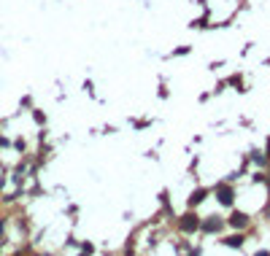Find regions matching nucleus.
<instances>
[{
  "label": "nucleus",
  "instance_id": "obj_12",
  "mask_svg": "<svg viewBox=\"0 0 270 256\" xmlns=\"http://www.w3.org/2000/svg\"><path fill=\"white\" fill-rule=\"evenodd\" d=\"M268 159H270V138H268Z\"/></svg>",
  "mask_w": 270,
  "mask_h": 256
},
{
  "label": "nucleus",
  "instance_id": "obj_1",
  "mask_svg": "<svg viewBox=\"0 0 270 256\" xmlns=\"http://www.w3.org/2000/svg\"><path fill=\"white\" fill-rule=\"evenodd\" d=\"M179 229H181V232H187V235H192V232H197V229H200V219H197L194 213L181 216V219H179Z\"/></svg>",
  "mask_w": 270,
  "mask_h": 256
},
{
  "label": "nucleus",
  "instance_id": "obj_3",
  "mask_svg": "<svg viewBox=\"0 0 270 256\" xmlns=\"http://www.w3.org/2000/svg\"><path fill=\"white\" fill-rule=\"evenodd\" d=\"M227 224L232 226V229H243V226H249V216H246V213H232Z\"/></svg>",
  "mask_w": 270,
  "mask_h": 256
},
{
  "label": "nucleus",
  "instance_id": "obj_10",
  "mask_svg": "<svg viewBox=\"0 0 270 256\" xmlns=\"http://www.w3.org/2000/svg\"><path fill=\"white\" fill-rule=\"evenodd\" d=\"M257 256H270V251H260V254H257Z\"/></svg>",
  "mask_w": 270,
  "mask_h": 256
},
{
  "label": "nucleus",
  "instance_id": "obj_6",
  "mask_svg": "<svg viewBox=\"0 0 270 256\" xmlns=\"http://www.w3.org/2000/svg\"><path fill=\"white\" fill-rule=\"evenodd\" d=\"M205 194H208V189H197V192H192V197H189V205H200L205 200Z\"/></svg>",
  "mask_w": 270,
  "mask_h": 256
},
{
  "label": "nucleus",
  "instance_id": "obj_5",
  "mask_svg": "<svg viewBox=\"0 0 270 256\" xmlns=\"http://www.w3.org/2000/svg\"><path fill=\"white\" fill-rule=\"evenodd\" d=\"M243 240H246L243 235H232V237H225V246H230V248H240V246H243Z\"/></svg>",
  "mask_w": 270,
  "mask_h": 256
},
{
  "label": "nucleus",
  "instance_id": "obj_2",
  "mask_svg": "<svg viewBox=\"0 0 270 256\" xmlns=\"http://www.w3.org/2000/svg\"><path fill=\"white\" fill-rule=\"evenodd\" d=\"M216 197H219V202H222V205H227V208H230V205H232V197H235V192L230 189V184H227V181H222V184H216Z\"/></svg>",
  "mask_w": 270,
  "mask_h": 256
},
{
  "label": "nucleus",
  "instance_id": "obj_8",
  "mask_svg": "<svg viewBox=\"0 0 270 256\" xmlns=\"http://www.w3.org/2000/svg\"><path fill=\"white\" fill-rule=\"evenodd\" d=\"M187 51H189V46H181V49H176L173 54H176V57H181V54H187Z\"/></svg>",
  "mask_w": 270,
  "mask_h": 256
},
{
  "label": "nucleus",
  "instance_id": "obj_7",
  "mask_svg": "<svg viewBox=\"0 0 270 256\" xmlns=\"http://www.w3.org/2000/svg\"><path fill=\"white\" fill-rule=\"evenodd\" d=\"M251 159H254L257 164H265V162H268V157H262L260 151H254V154H251Z\"/></svg>",
  "mask_w": 270,
  "mask_h": 256
},
{
  "label": "nucleus",
  "instance_id": "obj_4",
  "mask_svg": "<svg viewBox=\"0 0 270 256\" xmlns=\"http://www.w3.org/2000/svg\"><path fill=\"white\" fill-rule=\"evenodd\" d=\"M200 229H203V232H219L222 229V221H216V219L200 221Z\"/></svg>",
  "mask_w": 270,
  "mask_h": 256
},
{
  "label": "nucleus",
  "instance_id": "obj_9",
  "mask_svg": "<svg viewBox=\"0 0 270 256\" xmlns=\"http://www.w3.org/2000/svg\"><path fill=\"white\" fill-rule=\"evenodd\" d=\"M3 232H5V221H0V235H3Z\"/></svg>",
  "mask_w": 270,
  "mask_h": 256
},
{
  "label": "nucleus",
  "instance_id": "obj_11",
  "mask_svg": "<svg viewBox=\"0 0 270 256\" xmlns=\"http://www.w3.org/2000/svg\"><path fill=\"white\" fill-rule=\"evenodd\" d=\"M265 184H268V189H270V175H265Z\"/></svg>",
  "mask_w": 270,
  "mask_h": 256
}]
</instances>
